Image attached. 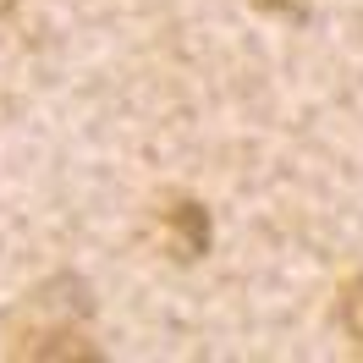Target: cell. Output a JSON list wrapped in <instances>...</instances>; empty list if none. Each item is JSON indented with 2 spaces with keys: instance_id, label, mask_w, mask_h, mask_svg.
Masks as SVG:
<instances>
[{
  "instance_id": "cell-1",
  "label": "cell",
  "mask_w": 363,
  "mask_h": 363,
  "mask_svg": "<svg viewBox=\"0 0 363 363\" xmlns=\"http://www.w3.org/2000/svg\"><path fill=\"white\" fill-rule=\"evenodd\" d=\"M165 231H171V253L177 259H199L209 248V215L199 204H177L165 215Z\"/></svg>"
},
{
  "instance_id": "cell-2",
  "label": "cell",
  "mask_w": 363,
  "mask_h": 363,
  "mask_svg": "<svg viewBox=\"0 0 363 363\" xmlns=\"http://www.w3.org/2000/svg\"><path fill=\"white\" fill-rule=\"evenodd\" d=\"M336 325L347 330V341L363 347V275H347L336 292Z\"/></svg>"
}]
</instances>
